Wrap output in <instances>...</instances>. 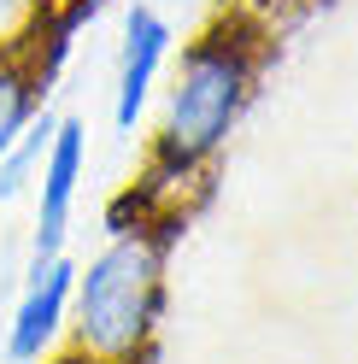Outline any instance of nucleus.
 <instances>
[{
    "instance_id": "obj_4",
    "label": "nucleus",
    "mask_w": 358,
    "mask_h": 364,
    "mask_svg": "<svg viewBox=\"0 0 358 364\" xmlns=\"http://www.w3.org/2000/svg\"><path fill=\"white\" fill-rule=\"evenodd\" d=\"M71 288H77V270L65 259H36L30 264V288L12 311V335H6V353L18 364H36L41 353L53 347V335L71 311Z\"/></svg>"
},
{
    "instance_id": "obj_6",
    "label": "nucleus",
    "mask_w": 358,
    "mask_h": 364,
    "mask_svg": "<svg viewBox=\"0 0 358 364\" xmlns=\"http://www.w3.org/2000/svg\"><path fill=\"white\" fill-rule=\"evenodd\" d=\"M30 112H36V71H30V65L0 59V153L24 135Z\"/></svg>"
},
{
    "instance_id": "obj_1",
    "label": "nucleus",
    "mask_w": 358,
    "mask_h": 364,
    "mask_svg": "<svg viewBox=\"0 0 358 364\" xmlns=\"http://www.w3.org/2000/svg\"><path fill=\"white\" fill-rule=\"evenodd\" d=\"M259 59H264V36L247 18H217L183 53V71H176L165 124H159V171L165 176L183 182L229 141L241 106L253 100Z\"/></svg>"
},
{
    "instance_id": "obj_7",
    "label": "nucleus",
    "mask_w": 358,
    "mask_h": 364,
    "mask_svg": "<svg viewBox=\"0 0 358 364\" xmlns=\"http://www.w3.org/2000/svg\"><path fill=\"white\" fill-rule=\"evenodd\" d=\"M48 135H53V118H41V124H30V129H24V141H12L6 153H0V200H12V194L30 182V171H41Z\"/></svg>"
},
{
    "instance_id": "obj_2",
    "label": "nucleus",
    "mask_w": 358,
    "mask_h": 364,
    "mask_svg": "<svg viewBox=\"0 0 358 364\" xmlns=\"http://www.w3.org/2000/svg\"><path fill=\"white\" fill-rule=\"evenodd\" d=\"M71 300H77V335L88 353L112 364L136 358L165 306V241H153L141 230L118 235L77 277Z\"/></svg>"
},
{
    "instance_id": "obj_3",
    "label": "nucleus",
    "mask_w": 358,
    "mask_h": 364,
    "mask_svg": "<svg viewBox=\"0 0 358 364\" xmlns=\"http://www.w3.org/2000/svg\"><path fill=\"white\" fill-rule=\"evenodd\" d=\"M82 159H88V129L77 118H59L41 153V206H36V259H59L65 230H71V206H77V182H82Z\"/></svg>"
},
{
    "instance_id": "obj_5",
    "label": "nucleus",
    "mask_w": 358,
    "mask_h": 364,
    "mask_svg": "<svg viewBox=\"0 0 358 364\" xmlns=\"http://www.w3.org/2000/svg\"><path fill=\"white\" fill-rule=\"evenodd\" d=\"M165 53H170V24L153 6H136L129 24H124V53H118V100H112L118 129H136L153 82H159V71H165Z\"/></svg>"
}]
</instances>
